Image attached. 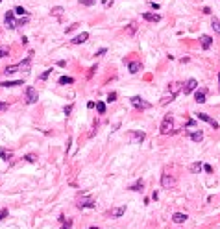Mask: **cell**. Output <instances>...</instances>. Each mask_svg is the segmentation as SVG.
<instances>
[{
	"mask_svg": "<svg viewBox=\"0 0 220 229\" xmlns=\"http://www.w3.org/2000/svg\"><path fill=\"white\" fill-rule=\"evenodd\" d=\"M30 65H31V54H30L24 61H20V63H17V65H11V67H6V68H4V74H15V72H19V70H30Z\"/></svg>",
	"mask_w": 220,
	"mask_h": 229,
	"instance_id": "1",
	"label": "cell"
},
{
	"mask_svg": "<svg viewBox=\"0 0 220 229\" xmlns=\"http://www.w3.org/2000/svg\"><path fill=\"white\" fill-rule=\"evenodd\" d=\"M172 126H174V118H172L170 115H165V118H163V124H161V128H159L161 135H167V133H170V131H172Z\"/></svg>",
	"mask_w": 220,
	"mask_h": 229,
	"instance_id": "2",
	"label": "cell"
},
{
	"mask_svg": "<svg viewBox=\"0 0 220 229\" xmlns=\"http://www.w3.org/2000/svg\"><path fill=\"white\" fill-rule=\"evenodd\" d=\"M131 105L137 107V109H150V107H152V104L146 102V100H143L141 96H133V98H131Z\"/></svg>",
	"mask_w": 220,
	"mask_h": 229,
	"instance_id": "3",
	"label": "cell"
},
{
	"mask_svg": "<svg viewBox=\"0 0 220 229\" xmlns=\"http://www.w3.org/2000/svg\"><path fill=\"white\" fill-rule=\"evenodd\" d=\"M37 98H39L37 89L35 87H26V104H35Z\"/></svg>",
	"mask_w": 220,
	"mask_h": 229,
	"instance_id": "4",
	"label": "cell"
},
{
	"mask_svg": "<svg viewBox=\"0 0 220 229\" xmlns=\"http://www.w3.org/2000/svg\"><path fill=\"white\" fill-rule=\"evenodd\" d=\"M4 22H6V26H7L9 30L17 28V20H15V11H7V13L4 15Z\"/></svg>",
	"mask_w": 220,
	"mask_h": 229,
	"instance_id": "5",
	"label": "cell"
},
{
	"mask_svg": "<svg viewBox=\"0 0 220 229\" xmlns=\"http://www.w3.org/2000/svg\"><path fill=\"white\" fill-rule=\"evenodd\" d=\"M144 137H146L144 131H130V133H128V139L133 141V142H137V144H141V142L144 141Z\"/></svg>",
	"mask_w": 220,
	"mask_h": 229,
	"instance_id": "6",
	"label": "cell"
},
{
	"mask_svg": "<svg viewBox=\"0 0 220 229\" xmlns=\"http://www.w3.org/2000/svg\"><path fill=\"white\" fill-rule=\"evenodd\" d=\"M78 207H80V209H94L96 203H94L93 198H81V200L78 202Z\"/></svg>",
	"mask_w": 220,
	"mask_h": 229,
	"instance_id": "7",
	"label": "cell"
},
{
	"mask_svg": "<svg viewBox=\"0 0 220 229\" xmlns=\"http://www.w3.org/2000/svg\"><path fill=\"white\" fill-rule=\"evenodd\" d=\"M161 185H163L165 189H170V187L176 185V179H174L170 174H163V176H161Z\"/></svg>",
	"mask_w": 220,
	"mask_h": 229,
	"instance_id": "8",
	"label": "cell"
},
{
	"mask_svg": "<svg viewBox=\"0 0 220 229\" xmlns=\"http://www.w3.org/2000/svg\"><path fill=\"white\" fill-rule=\"evenodd\" d=\"M198 118H200V120H204V122H207V124H211V126H213V129H218V122H217L215 118H211L207 113H198Z\"/></svg>",
	"mask_w": 220,
	"mask_h": 229,
	"instance_id": "9",
	"label": "cell"
},
{
	"mask_svg": "<svg viewBox=\"0 0 220 229\" xmlns=\"http://www.w3.org/2000/svg\"><path fill=\"white\" fill-rule=\"evenodd\" d=\"M196 87H198V81H196L194 78H191V80L185 83V87H183V92H185V94H189V92H193Z\"/></svg>",
	"mask_w": 220,
	"mask_h": 229,
	"instance_id": "10",
	"label": "cell"
},
{
	"mask_svg": "<svg viewBox=\"0 0 220 229\" xmlns=\"http://www.w3.org/2000/svg\"><path fill=\"white\" fill-rule=\"evenodd\" d=\"M143 18L148 20V22H159L161 20V15L159 13H143Z\"/></svg>",
	"mask_w": 220,
	"mask_h": 229,
	"instance_id": "11",
	"label": "cell"
},
{
	"mask_svg": "<svg viewBox=\"0 0 220 229\" xmlns=\"http://www.w3.org/2000/svg\"><path fill=\"white\" fill-rule=\"evenodd\" d=\"M87 39H89V33H87V31H83V33L76 35V37L72 39V44H81V43H85Z\"/></svg>",
	"mask_w": 220,
	"mask_h": 229,
	"instance_id": "12",
	"label": "cell"
},
{
	"mask_svg": "<svg viewBox=\"0 0 220 229\" xmlns=\"http://www.w3.org/2000/svg\"><path fill=\"white\" fill-rule=\"evenodd\" d=\"M200 41H202V48H204V50H209V48H211V44H213V39H211L209 35H202V37H200Z\"/></svg>",
	"mask_w": 220,
	"mask_h": 229,
	"instance_id": "13",
	"label": "cell"
},
{
	"mask_svg": "<svg viewBox=\"0 0 220 229\" xmlns=\"http://www.w3.org/2000/svg\"><path fill=\"white\" fill-rule=\"evenodd\" d=\"M124 213H126V205H120V207L111 209V216H113V218H120Z\"/></svg>",
	"mask_w": 220,
	"mask_h": 229,
	"instance_id": "14",
	"label": "cell"
},
{
	"mask_svg": "<svg viewBox=\"0 0 220 229\" xmlns=\"http://www.w3.org/2000/svg\"><path fill=\"white\" fill-rule=\"evenodd\" d=\"M187 218H189V216L183 215V213H174V215H172V222H174V224H183Z\"/></svg>",
	"mask_w": 220,
	"mask_h": 229,
	"instance_id": "15",
	"label": "cell"
},
{
	"mask_svg": "<svg viewBox=\"0 0 220 229\" xmlns=\"http://www.w3.org/2000/svg\"><path fill=\"white\" fill-rule=\"evenodd\" d=\"M205 89H202V91H196V94H194V100L198 102V104H205L207 100H205Z\"/></svg>",
	"mask_w": 220,
	"mask_h": 229,
	"instance_id": "16",
	"label": "cell"
},
{
	"mask_svg": "<svg viewBox=\"0 0 220 229\" xmlns=\"http://www.w3.org/2000/svg\"><path fill=\"white\" fill-rule=\"evenodd\" d=\"M128 68H130L131 74H137V72L141 70V63H139V61H130V63H128Z\"/></svg>",
	"mask_w": 220,
	"mask_h": 229,
	"instance_id": "17",
	"label": "cell"
},
{
	"mask_svg": "<svg viewBox=\"0 0 220 229\" xmlns=\"http://www.w3.org/2000/svg\"><path fill=\"white\" fill-rule=\"evenodd\" d=\"M202 139H204V131H193V133H191V141L200 142Z\"/></svg>",
	"mask_w": 220,
	"mask_h": 229,
	"instance_id": "18",
	"label": "cell"
},
{
	"mask_svg": "<svg viewBox=\"0 0 220 229\" xmlns=\"http://www.w3.org/2000/svg\"><path fill=\"white\" fill-rule=\"evenodd\" d=\"M17 85H22V80H17V81H0V87H17Z\"/></svg>",
	"mask_w": 220,
	"mask_h": 229,
	"instance_id": "19",
	"label": "cell"
},
{
	"mask_svg": "<svg viewBox=\"0 0 220 229\" xmlns=\"http://www.w3.org/2000/svg\"><path fill=\"white\" fill-rule=\"evenodd\" d=\"M0 159H4V161H9V159H11V152H7L6 148H0Z\"/></svg>",
	"mask_w": 220,
	"mask_h": 229,
	"instance_id": "20",
	"label": "cell"
},
{
	"mask_svg": "<svg viewBox=\"0 0 220 229\" xmlns=\"http://www.w3.org/2000/svg\"><path fill=\"white\" fill-rule=\"evenodd\" d=\"M63 11H65V9H63L61 6H56V7H52V15H54V17H57V18L63 15Z\"/></svg>",
	"mask_w": 220,
	"mask_h": 229,
	"instance_id": "21",
	"label": "cell"
},
{
	"mask_svg": "<svg viewBox=\"0 0 220 229\" xmlns=\"http://www.w3.org/2000/svg\"><path fill=\"white\" fill-rule=\"evenodd\" d=\"M68 83H74V80L70 76H61L59 78V85H68Z\"/></svg>",
	"mask_w": 220,
	"mask_h": 229,
	"instance_id": "22",
	"label": "cell"
},
{
	"mask_svg": "<svg viewBox=\"0 0 220 229\" xmlns=\"http://www.w3.org/2000/svg\"><path fill=\"white\" fill-rule=\"evenodd\" d=\"M143 185H144V183H143V179H139L137 183H133V185L130 187V190H133V192H137V190H143Z\"/></svg>",
	"mask_w": 220,
	"mask_h": 229,
	"instance_id": "23",
	"label": "cell"
},
{
	"mask_svg": "<svg viewBox=\"0 0 220 229\" xmlns=\"http://www.w3.org/2000/svg\"><path fill=\"white\" fill-rule=\"evenodd\" d=\"M202 168H204V165H202V163H193V165H191V172H194V174H198Z\"/></svg>",
	"mask_w": 220,
	"mask_h": 229,
	"instance_id": "24",
	"label": "cell"
},
{
	"mask_svg": "<svg viewBox=\"0 0 220 229\" xmlns=\"http://www.w3.org/2000/svg\"><path fill=\"white\" fill-rule=\"evenodd\" d=\"M15 13H17V15H20V17H28V11H26L22 6H17V7H15Z\"/></svg>",
	"mask_w": 220,
	"mask_h": 229,
	"instance_id": "25",
	"label": "cell"
},
{
	"mask_svg": "<svg viewBox=\"0 0 220 229\" xmlns=\"http://www.w3.org/2000/svg\"><path fill=\"white\" fill-rule=\"evenodd\" d=\"M96 111H98L100 115H104V113H106V104H104V102H96Z\"/></svg>",
	"mask_w": 220,
	"mask_h": 229,
	"instance_id": "26",
	"label": "cell"
},
{
	"mask_svg": "<svg viewBox=\"0 0 220 229\" xmlns=\"http://www.w3.org/2000/svg\"><path fill=\"white\" fill-rule=\"evenodd\" d=\"M211 26H213V30H215V31H218V33H220V20H218V18H213Z\"/></svg>",
	"mask_w": 220,
	"mask_h": 229,
	"instance_id": "27",
	"label": "cell"
},
{
	"mask_svg": "<svg viewBox=\"0 0 220 229\" xmlns=\"http://www.w3.org/2000/svg\"><path fill=\"white\" fill-rule=\"evenodd\" d=\"M9 55V48L7 46H0V57H6Z\"/></svg>",
	"mask_w": 220,
	"mask_h": 229,
	"instance_id": "28",
	"label": "cell"
},
{
	"mask_svg": "<svg viewBox=\"0 0 220 229\" xmlns=\"http://www.w3.org/2000/svg\"><path fill=\"white\" fill-rule=\"evenodd\" d=\"M135 30H137V26H135V24H130V26H128V33H130V35H133V33H135Z\"/></svg>",
	"mask_w": 220,
	"mask_h": 229,
	"instance_id": "29",
	"label": "cell"
},
{
	"mask_svg": "<svg viewBox=\"0 0 220 229\" xmlns=\"http://www.w3.org/2000/svg\"><path fill=\"white\" fill-rule=\"evenodd\" d=\"M50 72H52V68H46V70H44V72L41 74V80H46V78L50 76Z\"/></svg>",
	"mask_w": 220,
	"mask_h": 229,
	"instance_id": "30",
	"label": "cell"
},
{
	"mask_svg": "<svg viewBox=\"0 0 220 229\" xmlns=\"http://www.w3.org/2000/svg\"><path fill=\"white\" fill-rule=\"evenodd\" d=\"M26 22H28V17H22L20 20H17V26H24Z\"/></svg>",
	"mask_w": 220,
	"mask_h": 229,
	"instance_id": "31",
	"label": "cell"
},
{
	"mask_svg": "<svg viewBox=\"0 0 220 229\" xmlns=\"http://www.w3.org/2000/svg\"><path fill=\"white\" fill-rule=\"evenodd\" d=\"M117 100V92H109V96H107V102H115Z\"/></svg>",
	"mask_w": 220,
	"mask_h": 229,
	"instance_id": "32",
	"label": "cell"
},
{
	"mask_svg": "<svg viewBox=\"0 0 220 229\" xmlns=\"http://www.w3.org/2000/svg\"><path fill=\"white\" fill-rule=\"evenodd\" d=\"M24 159H26L28 163H35V161H37V159H35V155H31V153H30V155H26Z\"/></svg>",
	"mask_w": 220,
	"mask_h": 229,
	"instance_id": "33",
	"label": "cell"
},
{
	"mask_svg": "<svg viewBox=\"0 0 220 229\" xmlns=\"http://www.w3.org/2000/svg\"><path fill=\"white\" fill-rule=\"evenodd\" d=\"M80 2H81V6H93L96 0H80Z\"/></svg>",
	"mask_w": 220,
	"mask_h": 229,
	"instance_id": "34",
	"label": "cell"
},
{
	"mask_svg": "<svg viewBox=\"0 0 220 229\" xmlns=\"http://www.w3.org/2000/svg\"><path fill=\"white\" fill-rule=\"evenodd\" d=\"M6 216H7V209H2V211H0V222H2Z\"/></svg>",
	"mask_w": 220,
	"mask_h": 229,
	"instance_id": "35",
	"label": "cell"
},
{
	"mask_svg": "<svg viewBox=\"0 0 220 229\" xmlns=\"http://www.w3.org/2000/svg\"><path fill=\"white\" fill-rule=\"evenodd\" d=\"M6 109H7V104H6V102H0V113L6 111Z\"/></svg>",
	"mask_w": 220,
	"mask_h": 229,
	"instance_id": "36",
	"label": "cell"
},
{
	"mask_svg": "<svg viewBox=\"0 0 220 229\" xmlns=\"http://www.w3.org/2000/svg\"><path fill=\"white\" fill-rule=\"evenodd\" d=\"M204 170H205V172H207V174H211V172H213V168H211V166H209V165H204Z\"/></svg>",
	"mask_w": 220,
	"mask_h": 229,
	"instance_id": "37",
	"label": "cell"
},
{
	"mask_svg": "<svg viewBox=\"0 0 220 229\" xmlns=\"http://www.w3.org/2000/svg\"><path fill=\"white\" fill-rule=\"evenodd\" d=\"M63 111H65V115H68V113H70V111H72V105H67V107H65V109H63Z\"/></svg>",
	"mask_w": 220,
	"mask_h": 229,
	"instance_id": "38",
	"label": "cell"
},
{
	"mask_svg": "<svg viewBox=\"0 0 220 229\" xmlns=\"http://www.w3.org/2000/svg\"><path fill=\"white\" fill-rule=\"evenodd\" d=\"M70 224H72V222H68V224H67V226H65L63 229H70Z\"/></svg>",
	"mask_w": 220,
	"mask_h": 229,
	"instance_id": "39",
	"label": "cell"
},
{
	"mask_svg": "<svg viewBox=\"0 0 220 229\" xmlns=\"http://www.w3.org/2000/svg\"><path fill=\"white\" fill-rule=\"evenodd\" d=\"M218 91H220V72H218Z\"/></svg>",
	"mask_w": 220,
	"mask_h": 229,
	"instance_id": "40",
	"label": "cell"
},
{
	"mask_svg": "<svg viewBox=\"0 0 220 229\" xmlns=\"http://www.w3.org/2000/svg\"><path fill=\"white\" fill-rule=\"evenodd\" d=\"M91 229H98V227H91Z\"/></svg>",
	"mask_w": 220,
	"mask_h": 229,
	"instance_id": "41",
	"label": "cell"
},
{
	"mask_svg": "<svg viewBox=\"0 0 220 229\" xmlns=\"http://www.w3.org/2000/svg\"><path fill=\"white\" fill-rule=\"evenodd\" d=\"M0 2H2V0H0Z\"/></svg>",
	"mask_w": 220,
	"mask_h": 229,
	"instance_id": "42",
	"label": "cell"
}]
</instances>
